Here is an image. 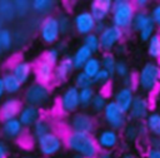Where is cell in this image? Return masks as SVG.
Masks as SVG:
<instances>
[{
	"instance_id": "obj_1",
	"label": "cell",
	"mask_w": 160,
	"mask_h": 158,
	"mask_svg": "<svg viewBox=\"0 0 160 158\" xmlns=\"http://www.w3.org/2000/svg\"><path fill=\"white\" fill-rule=\"evenodd\" d=\"M64 142L65 147L72 154H80L84 158H98L101 152L94 134L69 130L64 137Z\"/></svg>"
},
{
	"instance_id": "obj_2",
	"label": "cell",
	"mask_w": 160,
	"mask_h": 158,
	"mask_svg": "<svg viewBox=\"0 0 160 158\" xmlns=\"http://www.w3.org/2000/svg\"><path fill=\"white\" fill-rule=\"evenodd\" d=\"M138 88L144 94L154 93L160 85V63L149 60L138 71Z\"/></svg>"
},
{
	"instance_id": "obj_3",
	"label": "cell",
	"mask_w": 160,
	"mask_h": 158,
	"mask_svg": "<svg viewBox=\"0 0 160 158\" xmlns=\"http://www.w3.org/2000/svg\"><path fill=\"white\" fill-rule=\"evenodd\" d=\"M136 8L134 1L130 0H115L112 4V10L110 15L111 24L120 28L121 30L131 29L132 21L136 14Z\"/></svg>"
},
{
	"instance_id": "obj_4",
	"label": "cell",
	"mask_w": 160,
	"mask_h": 158,
	"mask_svg": "<svg viewBox=\"0 0 160 158\" xmlns=\"http://www.w3.org/2000/svg\"><path fill=\"white\" fill-rule=\"evenodd\" d=\"M51 99V89L48 85L40 84L38 82L29 83L22 93V102L28 105L36 108H42L49 104Z\"/></svg>"
},
{
	"instance_id": "obj_5",
	"label": "cell",
	"mask_w": 160,
	"mask_h": 158,
	"mask_svg": "<svg viewBox=\"0 0 160 158\" xmlns=\"http://www.w3.org/2000/svg\"><path fill=\"white\" fill-rule=\"evenodd\" d=\"M68 125L71 132L92 134L96 130V120L92 114L86 110H79L68 118Z\"/></svg>"
},
{
	"instance_id": "obj_6",
	"label": "cell",
	"mask_w": 160,
	"mask_h": 158,
	"mask_svg": "<svg viewBox=\"0 0 160 158\" xmlns=\"http://www.w3.org/2000/svg\"><path fill=\"white\" fill-rule=\"evenodd\" d=\"M102 119L108 128H111L118 132L122 130L125 125L129 123L128 114L122 109H120V107L114 100H109L106 108L102 112Z\"/></svg>"
},
{
	"instance_id": "obj_7",
	"label": "cell",
	"mask_w": 160,
	"mask_h": 158,
	"mask_svg": "<svg viewBox=\"0 0 160 158\" xmlns=\"http://www.w3.org/2000/svg\"><path fill=\"white\" fill-rule=\"evenodd\" d=\"M35 143H36V148L39 153L44 157L56 155L58 153H60V150L65 145L64 138L55 132H51V133L45 134L44 137H40L39 139L35 140Z\"/></svg>"
},
{
	"instance_id": "obj_8",
	"label": "cell",
	"mask_w": 160,
	"mask_h": 158,
	"mask_svg": "<svg viewBox=\"0 0 160 158\" xmlns=\"http://www.w3.org/2000/svg\"><path fill=\"white\" fill-rule=\"evenodd\" d=\"M60 35H61V33H60V28H59L58 16L49 15L40 21L39 36L42 43H45L48 45H54L55 43L59 41Z\"/></svg>"
},
{
	"instance_id": "obj_9",
	"label": "cell",
	"mask_w": 160,
	"mask_h": 158,
	"mask_svg": "<svg viewBox=\"0 0 160 158\" xmlns=\"http://www.w3.org/2000/svg\"><path fill=\"white\" fill-rule=\"evenodd\" d=\"M59 109L61 110L62 114L71 115L76 112H79L80 108V99H79V89L74 85L66 87L62 93L59 97L58 100Z\"/></svg>"
},
{
	"instance_id": "obj_10",
	"label": "cell",
	"mask_w": 160,
	"mask_h": 158,
	"mask_svg": "<svg viewBox=\"0 0 160 158\" xmlns=\"http://www.w3.org/2000/svg\"><path fill=\"white\" fill-rule=\"evenodd\" d=\"M95 139H96V143H98L100 150H106V152H114L121 144L120 133L118 130H114L108 127L99 129L96 132Z\"/></svg>"
},
{
	"instance_id": "obj_11",
	"label": "cell",
	"mask_w": 160,
	"mask_h": 158,
	"mask_svg": "<svg viewBox=\"0 0 160 158\" xmlns=\"http://www.w3.org/2000/svg\"><path fill=\"white\" fill-rule=\"evenodd\" d=\"M151 113V104L150 99L146 95L142 94H136L135 99L132 102V105L128 113V118L131 122L135 123H141L145 122L148 115Z\"/></svg>"
},
{
	"instance_id": "obj_12",
	"label": "cell",
	"mask_w": 160,
	"mask_h": 158,
	"mask_svg": "<svg viewBox=\"0 0 160 158\" xmlns=\"http://www.w3.org/2000/svg\"><path fill=\"white\" fill-rule=\"evenodd\" d=\"M124 30L120 28L110 24L106 26V29L99 35L100 38V45H101V51L104 53H111L122 40L124 38Z\"/></svg>"
},
{
	"instance_id": "obj_13",
	"label": "cell",
	"mask_w": 160,
	"mask_h": 158,
	"mask_svg": "<svg viewBox=\"0 0 160 158\" xmlns=\"http://www.w3.org/2000/svg\"><path fill=\"white\" fill-rule=\"evenodd\" d=\"M72 23L75 31L81 36H86L94 33L96 25V20L94 19V16L89 10H81L78 14H75Z\"/></svg>"
},
{
	"instance_id": "obj_14",
	"label": "cell",
	"mask_w": 160,
	"mask_h": 158,
	"mask_svg": "<svg viewBox=\"0 0 160 158\" xmlns=\"http://www.w3.org/2000/svg\"><path fill=\"white\" fill-rule=\"evenodd\" d=\"M22 107L24 102L21 99L16 97H8L0 103V122L18 118Z\"/></svg>"
},
{
	"instance_id": "obj_15",
	"label": "cell",
	"mask_w": 160,
	"mask_h": 158,
	"mask_svg": "<svg viewBox=\"0 0 160 158\" xmlns=\"http://www.w3.org/2000/svg\"><path fill=\"white\" fill-rule=\"evenodd\" d=\"M0 133L4 139L6 140H18L24 137L25 127L20 123L18 118L9 119L0 123Z\"/></svg>"
},
{
	"instance_id": "obj_16",
	"label": "cell",
	"mask_w": 160,
	"mask_h": 158,
	"mask_svg": "<svg viewBox=\"0 0 160 158\" xmlns=\"http://www.w3.org/2000/svg\"><path fill=\"white\" fill-rule=\"evenodd\" d=\"M74 70H75V66H74L71 55H64L60 59L59 64L55 66L54 83L55 84H64L65 82H68V79L70 78V75L72 74Z\"/></svg>"
},
{
	"instance_id": "obj_17",
	"label": "cell",
	"mask_w": 160,
	"mask_h": 158,
	"mask_svg": "<svg viewBox=\"0 0 160 158\" xmlns=\"http://www.w3.org/2000/svg\"><path fill=\"white\" fill-rule=\"evenodd\" d=\"M54 71H55V66L48 64L42 59H39L34 66L35 82L50 87L54 83Z\"/></svg>"
},
{
	"instance_id": "obj_18",
	"label": "cell",
	"mask_w": 160,
	"mask_h": 158,
	"mask_svg": "<svg viewBox=\"0 0 160 158\" xmlns=\"http://www.w3.org/2000/svg\"><path fill=\"white\" fill-rule=\"evenodd\" d=\"M9 71L12 73L19 79V82L24 85V84H28L30 82V78L34 75V66L30 61L19 59L11 64Z\"/></svg>"
},
{
	"instance_id": "obj_19",
	"label": "cell",
	"mask_w": 160,
	"mask_h": 158,
	"mask_svg": "<svg viewBox=\"0 0 160 158\" xmlns=\"http://www.w3.org/2000/svg\"><path fill=\"white\" fill-rule=\"evenodd\" d=\"M112 0H92L90 3L89 11L94 16V19L98 21H105L110 15L112 10Z\"/></svg>"
},
{
	"instance_id": "obj_20",
	"label": "cell",
	"mask_w": 160,
	"mask_h": 158,
	"mask_svg": "<svg viewBox=\"0 0 160 158\" xmlns=\"http://www.w3.org/2000/svg\"><path fill=\"white\" fill-rule=\"evenodd\" d=\"M135 92L130 88H126V87H120L115 90L114 93V102L120 107V109H122L126 114L129 113L131 105H132V102L135 99Z\"/></svg>"
},
{
	"instance_id": "obj_21",
	"label": "cell",
	"mask_w": 160,
	"mask_h": 158,
	"mask_svg": "<svg viewBox=\"0 0 160 158\" xmlns=\"http://www.w3.org/2000/svg\"><path fill=\"white\" fill-rule=\"evenodd\" d=\"M41 110L40 108H36V107H32V105H28V104H24L18 119L20 120V123L26 128H32V125L41 118Z\"/></svg>"
},
{
	"instance_id": "obj_22",
	"label": "cell",
	"mask_w": 160,
	"mask_h": 158,
	"mask_svg": "<svg viewBox=\"0 0 160 158\" xmlns=\"http://www.w3.org/2000/svg\"><path fill=\"white\" fill-rule=\"evenodd\" d=\"M94 56V53L88 48L85 46L84 44H81L80 46L76 48V50L72 53L71 58H72V63H74V66H75V70H81L84 68V65L88 63L89 59H91Z\"/></svg>"
},
{
	"instance_id": "obj_23",
	"label": "cell",
	"mask_w": 160,
	"mask_h": 158,
	"mask_svg": "<svg viewBox=\"0 0 160 158\" xmlns=\"http://www.w3.org/2000/svg\"><path fill=\"white\" fill-rule=\"evenodd\" d=\"M1 78H2V83H4L5 93H6L9 97H14L15 94H18V93L21 92L22 84L19 82V79H18L12 73H10V71L8 70V71L2 73Z\"/></svg>"
},
{
	"instance_id": "obj_24",
	"label": "cell",
	"mask_w": 160,
	"mask_h": 158,
	"mask_svg": "<svg viewBox=\"0 0 160 158\" xmlns=\"http://www.w3.org/2000/svg\"><path fill=\"white\" fill-rule=\"evenodd\" d=\"M56 3L54 0H32L31 1V9L38 15H44V18L51 15V13L55 9Z\"/></svg>"
},
{
	"instance_id": "obj_25",
	"label": "cell",
	"mask_w": 160,
	"mask_h": 158,
	"mask_svg": "<svg viewBox=\"0 0 160 158\" xmlns=\"http://www.w3.org/2000/svg\"><path fill=\"white\" fill-rule=\"evenodd\" d=\"M51 132H54L52 123L45 117H41L31 128V135L35 138V140L39 139L40 137H44L48 133H51Z\"/></svg>"
},
{
	"instance_id": "obj_26",
	"label": "cell",
	"mask_w": 160,
	"mask_h": 158,
	"mask_svg": "<svg viewBox=\"0 0 160 158\" xmlns=\"http://www.w3.org/2000/svg\"><path fill=\"white\" fill-rule=\"evenodd\" d=\"M150 135L160 138V112H151L144 122Z\"/></svg>"
},
{
	"instance_id": "obj_27",
	"label": "cell",
	"mask_w": 160,
	"mask_h": 158,
	"mask_svg": "<svg viewBox=\"0 0 160 158\" xmlns=\"http://www.w3.org/2000/svg\"><path fill=\"white\" fill-rule=\"evenodd\" d=\"M151 21L152 20H151V16H150V13L149 11H146V10H138L136 14H135V18H134L131 29L139 34Z\"/></svg>"
},
{
	"instance_id": "obj_28",
	"label": "cell",
	"mask_w": 160,
	"mask_h": 158,
	"mask_svg": "<svg viewBox=\"0 0 160 158\" xmlns=\"http://www.w3.org/2000/svg\"><path fill=\"white\" fill-rule=\"evenodd\" d=\"M146 53L151 60L160 61V31L146 43Z\"/></svg>"
},
{
	"instance_id": "obj_29",
	"label": "cell",
	"mask_w": 160,
	"mask_h": 158,
	"mask_svg": "<svg viewBox=\"0 0 160 158\" xmlns=\"http://www.w3.org/2000/svg\"><path fill=\"white\" fill-rule=\"evenodd\" d=\"M122 137L128 143L136 142L139 138H141V132H140V123L135 122H129L125 128L122 129Z\"/></svg>"
},
{
	"instance_id": "obj_30",
	"label": "cell",
	"mask_w": 160,
	"mask_h": 158,
	"mask_svg": "<svg viewBox=\"0 0 160 158\" xmlns=\"http://www.w3.org/2000/svg\"><path fill=\"white\" fill-rule=\"evenodd\" d=\"M0 16L6 21H12L16 18L14 1L11 0H0Z\"/></svg>"
},
{
	"instance_id": "obj_31",
	"label": "cell",
	"mask_w": 160,
	"mask_h": 158,
	"mask_svg": "<svg viewBox=\"0 0 160 158\" xmlns=\"http://www.w3.org/2000/svg\"><path fill=\"white\" fill-rule=\"evenodd\" d=\"M101 60V66L104 70H106L108 73H110L111 76H115V68L118 64V60L114 53H102V55L100 56Z\"/></svg>"
},
{
	"instance_id": "obj_32",
	"label": "cell",
	"mask_w": 160,
	"mask_h": 158,
	"mask_svg": "<svg viewBox=\"0 0 160 158\" xmlns=\"http://www.w3.org/2000/svg\"><path fill=\"white\" fill-rule=\"evenodd\" d=\"M96 94V90L94 89V87L90 88H85V89H80L79 90V99H80V108L82 110L89 109L91 107L92 99Z\"/></svg>"
},
{
	"instance_id": "obj_33",
	"label": "cell",
	"mask_w": 160,
	"mask_h": 158,
	"mask_svg": "<svg viewBox=\"0 0 160 158\" xmlns=\"http://www.w3.org/2000/svg\"><path fill=\"white\" fill-rule=\"evenodd\" d=\"M109 100H108V97L105 95V93L102 92H96L94 99H92V103H91V112L95 113V114H102L104 109L106 108Z\"/></svg>"
},
{
	"instance_id": "obj_34",
	"label": "cell",
	"mask_w": 160,
	"mask_h": 158,
	"mask_svg": "<svg viewBox=\"0 0 160 158\" xmlns=\"http://www.w3.org/2000/svg\"><path fill=\"white\" fill-rule=\"evenodd\" d=\"M102 69V66H101V60H100V58H98V56H92L91 59H89L88 60V63L84 65V68L81 69L86 75H89L90 78H95L96 76V74L100 71Z\"/></svg>"
},
{
	"instance_id": "obj_35",
	"label": "cell",
	"mask_w": 160,
	"mask_h": 158,
	"mask_svg": "<svg viewBox=\"0 0 160 158\" xmlns=\"http://www.w3.org/2000/svg\"><path fill=\"white\" fill-rule=\"evenodd\" d=\"M15 41H14V34L10 29L2 28L0 30V45L4 51H9L12 49Z\"/></svg>"
},
{
	"instance_id": "obj_36",
	"label": "cell",
	"mask_w": 160,
	"mask_h": 158,
	"mask_svg": "<svg viewBox=\"0 0 160 158\" xmlns=\"http://www.w3.org/2000/svg\"><path fill=\"white\" fill-rule=\"evenodd\" d=\"M40 59H42L44 61H46L48 64H50L52 66H56L59 64L60 59H61L60 58V50L56 46H50V48H48L42 53V55H41Z\"/></svg>"
},
{
	"instance_id": "obj_37",
	"label": "cell",
	"mask_w": 160,
	"mask_h": 158,
	"mask_svg": "<svg viewBox=\"0 0 160 158\" xmlns=\"http://www.w3.org/2000/svg\"><path fill=\"white\" fill-rule=\"evenodd\" d=\"M72 85L76 87L80 90V89L94 87V80H92V78H90L89 75H86L82 70H79L75 74V76H74V84Z\"/></svg>"
},
{
	"instance_id": "obj_38",
	"label": "cell",
	"mask_w": 160,
	"mask_h": 158,
	"mask_svg": "<svg viewBox=\"0 0 160 158\" xmlns=\"http://www.w3.org/2000/svg\"><path fill=\"white\" fill-rule=\"evenodd\" d=\"M82 44H84L85 46H88V48H89L94 54H96V53L101 51L100 38H99V35H98V34H95V33H91V34H89V35L84 36V39H82Z\"/></svg>"
},
{
	"instance_id": "obj_39",
	"label": "cell",
	"mask_w": 160,
	"mask_h": 158,
	"mask_svg": "<svg viewBox=\"0 0 160 158\" xmlns=\"http://www.w3.org/2000/svg\"><path fill=\"white\" fill-rule=\"evenodd\" d=\"M14 6H15L16 18H24L30 13V10H32L31 1L29 0H14Z\"/></svg>"
},
{
	"instance_id": "obj_40",
	"label": "cell",
	"mask_w": 160,
	"mask_h": 158,
	"mask_svg": "<svg viewBox=\"0 0 160 158\" xmlns=\"http://www.w3.org/2000/svg\"><path fill=\"white\" fill-rule=\"evenodd\" d=\"M58 21H59V28H60L61 35H66L70 31V29L74 28V23L68 14H60L58 16Z\"/></svg>"
},
{
	"instance_id": "obj_41",
	"label": "cell",
	"mask_w": 160,
	"mask_h": 158,
	"mask_svg": "<svg viewBox=\"0 0 160 158\" xmlns=\"http://www.w3.org/2000/svg\"><path fill=\"white\" fill-rule=\"evenodd\" d=\"M158 33V30H156V25L151 21L149 25H146L140 33H139V39L142 41V43H148L155 34Z\"/></svg>"
},
{
	"instance_id": "obj_42",
	"label": "cell",
	"mask_w": 160,
	"mask_h": 158,
	"mask_svg": "<svg viewBox=\"0 0 160 158\" xmlns=\"http://www.w3.org/2000/svg\"><path fill=\"white\" fill-rule=\"evenodd\" d=\"M111 78H112V76L110 75V73H108L106 70L101 69V70L96 74V76L92 79V80H94V85H98V87H100V88H104L105 85H108V84L110 83Z\"/></svg>"
},
{
	"instance_id": "obj_43",
	"label": "cell",
	"mask_w": 160,
	"mask_h": 158,
	"mask_svg": "<svg viewBox=\"0 0 160 158\" xmlns=\"http://www.w3.org/2000/svg\"><path fill=\"white\" fill-rule=\"evenodd\" d=\"M129 74H130V68H129L128 63L125 60H122V59H119L118 64H116V68H115V75L118 78H120V79H124Z\"/></svg>"
},
{
	"instance_id": "obj_44",
	"label": "cell",
	"mask_w": 160,
	"mask_h": 158,
	"mask_svg": "<svg viewBox=\"0 0 160 158\" xmlns=\"http://www.w3.org/2000/svg\"><path fill=\"white\" fill-rule=\"evenodd\" d=\"M122 87H126V88L135 90V88H138V75L130 73L126 78L122 79Z\"/></svg>"
},
{
	"instance_id": "obj_45",
	"label": "cell",
	"mask_w": 160,
	"mask_h": 158,
	"mask_svg": "<svg viewBox=\"0 0 160 158\" xmlns=\"http://www.w3.org/2000/svg\"><path fill=\"white\" fill-rule=\"evenodd\" d=\"M150 16L156 28H160V3L155 4L150 10Z\"/></svg>"
},
{
	"instance_id": "obj_46",
	"label": "cell",
	"mask_w": 160,
	"mask_h": 158,
	"mask_svg": "<svg viewBox=\"0 0 160 158\" xmlns=\"http://www.w3.org/2000/svg\"><path fill=\"white\" fill-rule=\"evenodd\" d=\"M144 158H160V149L149 145L144 152Z\"/></svg>"
},
{
	"instance_id": "obj_47",
	"label": "cell",
	"mask_w": 160,
	"mask_h": 158,
	"mask_svg": "<svg viewBox=\"0 0 160 158\" xmlns=\"http://www.w3.org/2000/svg\"><path fill=\"white\" fill-rule=\"evenodd\" d=\"M10 155V149L8 143L4 139H0V158H9Z\"/></svg>"
},
{
	"instance_id": "obj_48",
	"label": "cell",
	"mask_w": 160,
	"mask_h": 158,
	"mask_svg": "<svg viewBox=\"0 0 160 158\" xmlns=\"http://www.w3.org/2000/svg\"><path fill=\"white\" fill-rule=\"evenodd\" d=\"M149 4H150L149 0H135L134 1V5H135L136 10H146Z\"/></svg>"
},
{
	"instance_id": "obj_49",
	"label": "cell",
	"mask_w": 160,
	"mask_h": 158,
	"mask_svg": "<svg viewBox=\"0 0 160 158\" xmlns=\"http://www.w3.org/2000/svg\"><path fill=\"white\" fill-rule=\"evenodd\" d=\"M106 26H108V24H106L105 21H98L96 25H95V30H94V33L98 34V35H100V34L106 29Z\"/></svg>"
},
{
	"instance_id": "obj_50",
	"label": "cell",
	"mask_w": 160,
	"mask_h": 158,
	"mask_svg": "<svg viewBox=\"0 0 160 158\" xmlns=\"http://www.w3.org/2000/svg\"><path fill=\"white\" fill-rule=\"evenodd\" d=\"M98 158H115L112 152H106V150H101Z\"/></svg>"
},
{
	"instance_id": "obj_51",
	"label": "cell",
	"mask_w": 160,
	"mask_h": 158,
	"mask_svg": "<svg viewBox=\"0 0 160 158\" xmlns=\"http://www.w3.org/2000/svg\"><path fill=\"white\" fill-rule=\"evenodd\" d=\"M6 93H5V88H4V83H2V78H1V75H0V100L4 98V95H5Z\"/></svg>"
},
{
	"instance_id": "obj_52",
	"label": "cell",
	"mask_w": 160,
	"mask_h": 158,
	"mask_svg": "<svg viewBox=\"0 0 160 158\" xmlns=\"http://www.w3.org/2000/svg\"><path fill=\"white\" fill-rule=\"evenodd\" d=\"M151 147H155V148H159L160 149V138L152 137V139H151Z\"/></svg>"
},
{
	"instance_id": "obj_53",
	"label": "cell",
	"mask_w": 160,
	"mask_h": 158,
	"mask_svg": "<svg viewBox=\"0 0 160 158\" xmlns=\"http://www.w3.org/2000/svg\"><path fill=\"white\" fill-rule=\"evenodd\" d=\"M120 158H138L135 154H132V153H129V152H126V153H124Z\"/></svg>"
},
{
	"instance_id": "obj_54",
	"label": "cell",
	"mask_w": 160,
	"mask_h": 158,
	"mask_svg": "<svg viewBox=\"0 0 160 158\" xmlns=\"http://www.w3.org/2000/svg\"><path fill=\"white\" fill-rule=\"evenodd\" d=\"M4 25H5V20H4V19H2L1 16H0V30H1L2 28H5Z\"/></svg>"
},
{
	"instance_id": "obj_55",
	"label": "cell",
	"mask_w": 160,
	"mask_h": 158,
	"mask_svg": "<svg viewBox=\"0 0 160 158\" xmlns=\"http://www.w3.org/2000/svg\"><path fill=\"white\" fill-rule=\"evenodd\" d=\"M72 158H84V157L80 154H72Z\"/></svg>"
},
{
	"instance_id": "obj_56",
	"label": "cell",
	"mask_w": 160,
	"mask_h": 158,
	"mask_svg": "<svg viewBox=\"0 0 160 158\" xmlns=\"http://www.w3.org/2000/svg\"><path fill=\"white\" fill-rule=\"evenodd\" d=\"M2 51H4V50H2V48H1V45H0V55L2 54Z\"/></svg>"
},
{
	"instance_id": "obj_57",
	"label": "cell",
	"mask_w": 160,
	"mask_h": 158,
	"mask_svg": "<svg viewBox=\"0 0 160 158\" xmlns=\"http://www.w3.org/2000/svg\"><path fill=\"white\" fill-rule=\"evenodd\" d=\"M21 158H32V157H29V155H24V157H21Z\"/></svg>"
},
{
	"instance_id": "obj_58",
	"label": "cell",
	"mask_w": 160,
	"mask_h": 158,
	"mask_svg": "<svg viewBox=\"0 0 160 158\" xmlns=\"http://www.w3.org/2000/svg\"><path fill=\"white\" fill-rule=\"evenodd\" d=\"M159 63H160V61H159Z\"/></svg>"
}]
</instances>
